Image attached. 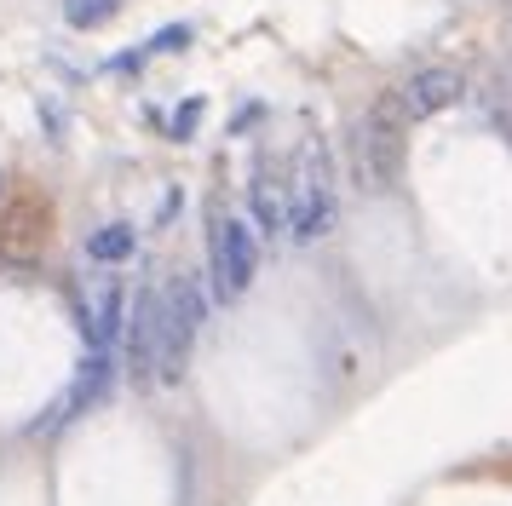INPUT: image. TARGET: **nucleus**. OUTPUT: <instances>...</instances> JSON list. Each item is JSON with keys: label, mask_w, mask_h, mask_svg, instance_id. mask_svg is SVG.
Here are the masks:
<instances>
[{"label": "nucleus", "mask_w": 512, "mask_h": 506, "mask_svg": "<svg viewBox=\"0 0 512 506\" xmlns=\"http://www.w3.org/2000/svg\"><path fill=\"white\" fill-rule=\"evenodd\" d=\"M110 380H116V351H87V363L75 368L70 391H64V397L47 409V420H41V426H70L81 409H93V403H104V397H110Z\"/></svg>", "instance_id": "0eeeda50"}, {"label": "nucleus", "mask_w": 512, "mask_h": 506, "mask_svg": "<svg viewBox=\"0 0 512 506\" xmlns=\"http://www.w3.org/2000/svg\"><path fill=\"white\" fill-rule=\"evenodd\" d=\"M466 92V75L461 64H420L403 87H397V104H403V115L409 121H426V115H443L455 110Z\"/></svg>", "instance_id": "39448f33"}, {"label": "nucleus", "mask_w": 512, "mask_h": 506, "mask_svg": "<svg viewBox=\"0 0 512 506\" xmlns=\"http://www.w3.org/2000/svg\"><path fill=\"white\" fill-rule=\"evenodd\" d=\"M208 322V294L190 271L167 276L156 288V380L162 386H179L190 374V351H196V334Z\"/></svg>", "instance_id": "f257e3e1"}, {"label": "nucleus", "mask_w": 512, "mask_h": 506, "mask_svg": "<svg viewBox=\"0 0 512 506\" xmlns=\"http://www.w3.org/2000/svg\"><path fill=\"white\" fill-rule=\"evenodd\" d=\"M0 184H6V179H0Z\"/></svg>", "instance_id": "4468645a"}, {"label": "nucleus", "mask_w": 512, "mask_h": 506, "mask_svg": "<svg viewBox=\"0 0 512 506\" xmlns=\"http://www.w3.org/2000/svg\"><path fill=\"white\" fill-rule=\"evenodd\" d=\"M116 6H121V0H70V6H64V18H70L75 29H98V23L116 18Z\"/></svg>", "instance_id": "9b49d317"}, {"label": "nucleus", "mask_w": 512, "mask_h": 506, "mask_svg": "<svg viewBox=\"0 0 512 506\" xmlns=\"http://www.w3.org/2000/svg\"><path fill=\"white\" fill-rule=\"evenodd\" d=\"M185 41H190V29H185V23H173V29H162V35H150V41H144L139 58H150V52H179Z\"/></svg>", "instance_id": "f8f14e48"}, {"label": "nucleus", "mask_w": 512, "mask_h": 506, "mask_svg": "<svg viewBox=\"0 0 512 506\" xmlns=\"http://www.w3.org/2000/svg\"><path fill=\"white\" fill-rule=\"evenodd\" d=\"M196 121H202V98H190L185 110L173 115V138H190V133H196Z\"/></svg>", "instance_id": "ddd939ff"}, {"label": "nucleus", "mask_w": 512, "mask_h": 506, "mask_svg": "<svg viewBox=\"0 0 512 506\" xmlns=\"http://www.w3.org/2000/svg\"><path fill=\"white\" fill-rule=\"evenodd\" d=\"M259 271V230L236 213H213L208 225V276H213V299H242L248 282Z\"/></svg>", "instance_id": "20e7f679"}, {"label": "nucleus", "mask_w": 512, "mask_h": 506, "mask_svg": "<svg viewBox=\"0 0 512 506\" xmlns=\"http://www.w3.org/2000/svg\"><path fill=\"white\" fill-rule=\"evenodd\" d=\"M248 207H254L259 236H288V179H277L271 167H259L248 184Z\"/></svg>", "instance_id": "1a4fd4ad"}, {"label": "nucleus", "mask_w": 512, "mask_h": 506, "mask_svg": "<svg viewBox=\"0 0 512 506\" xmlns=\"http://www.w3.org/2000/svg\"><path fill=\"white\" fill-rule=\"evenodd\" d=\"M133 248H139V236H133V225H98L93 236H87V259L93 265H104V271H116V265H127L133 259Z\"/></svg>", "instance_id": "9d476101"}, {"label": "nucleus", "mask_w": 512, "mask_h": 506, "mask_svg": "<svg viewBox=\"0 0 512 506\" xmlns=\"http://www.w3.org/2000/svg\"><path fill=\"white\" fill-rule=\"evenodd\" d=\"M334 225V161L323 138H305L294 179H288V236L294 242H323Z\"/></svg>", "instance_id": "7ed1b4c3"}, {"label": "nucleus", "mask_w": 512, "mask_h": 506, "mask_svg": "<svg viewBox=\"0 0 512 506\" xmlns=\"http://www.w3.org/2000/svg\"><path fill=\"white\" fill-rule=\"evenodd\" d=\"M121 328H127V380L156 386V288L133 294V311H127Z\"/></svg>", "instance_id": "6e6552de"}, {"label": "nucleus", "mask_w": 512, "mask_h": 506, "mask_svg": "<svg viewBox=\"0 0 512 506\" xmlns=\"http://www.w3.org/2000/svg\"><path fill=\"white\" fill-rule=\"evenodd\" d=\"M403 104L397 98H374L369 115L357 121V133H351V184L374 196V190H386L397 179V167H403Z\"/></svg>", "instance_id": "f03ea898"}, {"label": "nucleus", "mask_w": 512, "mask_h": 506, "mask_svg": "<svg viewBox=\"0 0 512 506\" xmlns=\"http://www.w3.org/2000/svg\"><path fill=\"white\" fill-rule=\"evenodd\" d=\"M87 351H116L121 322H127V294H121V276H93V294H81L75 305Z\"/></svg>", "instance_id": "423d86ee"}]
</instances>
